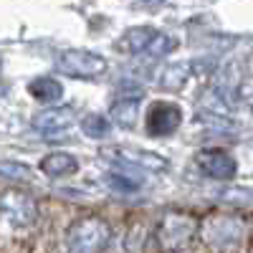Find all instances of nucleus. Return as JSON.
<instances>
[{
  "label": "nucleus",
  "instance_id": "obj_1",
  "mask_svg": "<svg viewBox=\"0 0 253 253\" xmlns=\"http://www.w3.org/2000/svg\"><path fill=\"white\" fill-rule=\"evenodd\" d=\"M200 220L190 213H165L155 225V243L160 253H182L198 236Z\"/></svg>",
  "mask_w": 253,
  "mask_h": 253
},
{
  "label": "nucleus",
  "instance_id": "obj_2",
  "mask_svg": "<svg viewBox=\"0 0 253 253\" xmlns=\"http://www.w3.org/2000/svg\"><path fill=\"white\" fill-rule=\"evenodd\" d=\"M112 238V228L101 215H81L66 230L69 253H101Z\"/></svg>",
  "mask_w": 253,
  "mask_h": 253
},
{
  "label": "nucleus",
  "instance_id": "obj_3",
  "mask_svg": "<svg viewBox=\"0 0 253 253\" xmlns=\"http://www.w3.org/2000/svg\"><path fill=\"white\" fill-rule=\"evenodd\" d=\"M198 236L210 251L225 253L241 246L246 236V223L243 218H236V215H208L198 225Z\"/></svg>",
  "mask_w": 253,
  "mask_h": 253
},
{
  "label": "nucleus",
  "instance_id": "obj_4",
  "mask_svg": "<svg viewBox=\"0 0 253 253\" xmlns=\"http://www.w3.org/2000/svg\"><path fill=\"white\" fill-rule=\"evenodd\" d=\"M0 220L10 228H31L38 220V203L23 190H3L0 193Z\"/></svg>",
  "mask_w": 253,
  "mask_h": 253
},
{
  "label": "nucleus",
  "instance_id": "obj_5",
  "mask_svg": "<svg viewBox=\"0 0 253 253\" xmlns=\"http://www.w3.org/2000/svg\"><path fill=\"white\" fill-rule=\"evenodd\" d=\"M56 69L61 74L76 76V79H96L107 71V58L94 53V51L69 48V51H61L56 56Z\"/></svg>",
  "mask_w": 253,
  "mask_h": 253
},
{
  "label": "nucleus",
  "instance_id": "obj_6",
  "mask_svg": "<svg viewBox=\"0 0 253 253\" xmlns=\"http://www.w3.org/2000/svg\"><path fill=\"white\" fill-rule=\"evenodd\" d=\"M182 124V109L175 101H155L144 114V129L152 137H170Z\"/></svg>",
  "mask_w": 253,
  "mask_h": 253
},
{
  "label": "nucleus",
  "instance_id": "obj_7",
  "mask_svg": "<svg viewBox=\"0 0 253 253\" xmlns=\"http://www.w3.org/2000/svg\"><path fill=\"white\" fill-rule=\"evenodd\" d=\"M195 162L200 167V172L210 180H220L228 182L238 175V162L233 160V155H228L225 150H218V147H205L195 155Z\"/></svg>",
  "mask_w": 253,
  "mask_h": 253
},
{
  "label": "nucleus",
  "instance_id": "obj_8",
  "mask_svg": "<svg viewBox=\"0 0 253 253\" xmlns=\"http://www.w3.org/2000/svg\"><path fill=\"white\" fill-rule=\"evenodd\" d=\"M74 122V112L69 107H56V109H43L33 117V129L41 132L43 137H53V134H61L66 132Z\"/></svg>",
  "mask_w": 253,
  "mask_h": 253
},
{
  "label": "nucleus",
  "instance_id": "obj_9",
  "mask_svg": "<svg viewBox=\"0 0 253 253\" xmlns=\"http://www.w3.org/2000/svg\"><path fill=\"white\" fill-rule=\"evenodd\" d=\"M109 160H114L117 165H129V167H142V170H165L167 160L155 155V152H147V150H107L104 152Z\"/></svg>",
  "mask_w": 253,
  "mask_h": 253
},
{
  "label": "nucleus",
  "instance_id": "obj_10",
  "mask_svg": "<svg viewBox=\"0 0 253 253\" xmlns=\"http://www.w3.org/2000/svg\"><path fill=\"white\" fill-rule=\"evenodd\" d=\"M160 31L150 28V26H137V28H129L119 41H117V48L122 53H144L150 41L157 36Z\"/></svg>",
  "mask_w": 253,
  "mask_h": 253
},
{
  "label": "nucleus",
  "instance_id": "obj_11",
  "mask_svg": "<svg viewBox=\"0 0 253 253\" xmlns=\"http://www.w3.org/2000/svg\"><path fill=\"white\" fill-rule=\"evenodd\" d=\"M38 170L43 175H48V177H66V175L79 170V162L69 152H51V155H46L43 160H41Z\"/></svg>",
  "mask_w": 253,
  "mask_h": 253
},
{
  "label": "nucleus",
  "instance_id": "obj_12",
  "mask_svg": "<svg viewBox=\"0 0 253 253\" xmlns=\"http://www.w3.org/2000/svg\"><path fill=\"white\" fill-rule=\"evenodd\" d=\"M139 94L137 96H122V99H117L114 104H112V109H109V114H112V122L114 124H119V126H134L137 124V117H139Z\"/></svg>",
  "mask_w": 253,
  "mask_h": 253
},
{
  "label": "nucleus",
  "instance_id": "obj_13",
  "mask_svg": "<svg viewBox=\"0 0 253 253\" xmlns=\"http://www.w3.org/2000/svg\"><path fill=\"white\" fill-rule=\"evenodd\" d=\"M28 94L36 101H43V104H53L63 96V86L61 81H56L53 76H38L28 84Z\"/></svg>",
  "mask_w": 253,
  "mask_h": 253
},
{
  "label": "nucleus",
  "instance_id": "obj_14",
  "mask_svg": "<svg viewBox=\"0 0 253 253\" xmlns=\"http://www.w3.org/2000/svg\"><path fill=\"white\" fill-rule=\"evenodd\" d=\"M152 236H155V230H150V225L144 220H134L132 228L126 230V236H124V251L126 253H144Z\"/></svg>",
  "mask_w": 253,
  "mask_h": 253
},
{
  "label": "nucleus",
  "instance_id": "obj_15",
  "mask_svg": "<svg viewBox=\"0 0 253 253\" xmlns=\"http://www.w3.org/2000/svg\"><path fill=\"white\" fill-rule=\"evenodd\" d=\"M187 76H190V63H187V61L170 63V66L162 71V76H160V86L167 89V91H177V89L185 86Z\"/></svg>",
  "mask_w": 253,
  "mask_h": 253
},
{
  "label": "nucleus",
  "instance_id": "obj_16",
  "mask_svg": "<svg viewBox=\"0 0 253 253\" xmlns=\"http://www.w3.org/2000/svg\"><path fill=\"white\" fill-rule=\"evenodd\" d=\"M81 132L91 139H104L112 132V119L104 114H86L81 119Z\"/></svg>",
  "mask_w": 253,
  "mask_h": 253
},
{
  "label": "nucleus",
  "instance_id": "obj_17",
  "mask_svg": "<svg viewBox=\"0 0 253 253\" xmlns=\"http://www.w3.org/2000/svg\"><path fill=\"white\" fill-rule=\"evenodd\" d=\"M144 182V177L139 175H129V172H109L107 175V185L112 190H117V193H134V190H139Z\"/></svg>",
  "mask_w": 253,
  "mask_h": 253
},
{
  "label": "nucleus",
  "instance_id": "obj_18",
  "mask_svg": "<svg viewBox=\"0 0 253 253\" xmlns=\"http://www.w3.org/2000/svg\"><path fill=\"white\" fill-rule=\"evenodd\" d=\"M177 48V41L172 36H167V33H157L152 41H150V46H147V56L150 58H160V56H167V53H172Z\"/></svg>",
  "mask_w": 253,
  "mask_h": 253
},
{
  "label": "nucleus",
  "instance_id": "obj_19",
  "mask_svg": "<svg viewBox=\"0 0 253 253\" xmlns=\"http://www.w3.org/2000/svg\"><path fill=\"white\" fill-rule=\"evenodd\" d=\"M0 177L28 182L33 177V170H31L28 165H23V162H0Z\"/></svg>",
  "mask_w": 253,
  "mask_h": 253
},
{
  "label": "nucleus",
  "instance_id": "obj_20",
  "mask_svg": "<svg viewBox=\"0 0 253 253\" xmlns=\"http://www.w3.org/2000/svg\"><path fill=\"white\" fill-rule=\"evenodd\" d=\"M248 104H251V109H253V96H251V99H248Z\"/></svg>",
  "mask_w": 253,
  "mask_h": 253
},
{
  "label": "nucleus",
  "instance_id": "obj_21",
  "mask_svg": "<svg viewBox=\"0 0 253 253\" xmlns=\"http://www.w3.org/2000/svg\"><path fill=\"white\" fill-rule=\"evenodd\" d=\"M3 91H5V89H3V86H0V96H3Z\"/></svg>",
  "mask_w": 253,
  "mask_h": 253
}]
</instances>
